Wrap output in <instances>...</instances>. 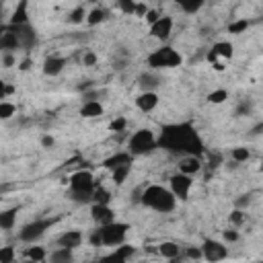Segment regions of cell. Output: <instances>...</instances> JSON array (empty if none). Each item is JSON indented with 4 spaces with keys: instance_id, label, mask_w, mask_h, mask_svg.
<instances>
[{
    "instance_id": "f5cc1de1",
    "label": "cell",
    "mask_w": 263,
    "mask_h": 263,
    "mask_svg": "<svg viewBox=\"0 0 263 263\" xmlns=\"http://www.w3.org/2000/svg\"><path fill=\"white\" fill-rule=\"evenodd\" d=\"M41 144H44L46 148H49V146H54V138H51V136H44V138H41Z\"/></svg>"
},
{
    "instance_id": "f907efd6",
    "label": "cell",
    "mask_w": 263,
    "mask_h": 263,
    "mask_svg": "<svg viewBox=\"0 0 263 263\" xmlns=\"http://www.w3.org/2000/svg\"><path fill=\"white\" fill-rule=\"evenodd\" d=\"M13 93H15V87H13V85H6V82H2V95H0V97L6 99L8 95H13Z\"/></svg>"
},
{
    "instance_id": "d6986e66",
    "label": "cell",
    "mask_w": 263,
    "mask_h": 263,
    "mask_svg": "<svg viewBox=\"0 0 263 263\" xmlns=\"http://www.w3.org/2000/svg\"><path fill=\"white\" fill-rule=\"evenodd\" d=\"M0 48H2L4 51H13V49L21 48V41H19L17 33H13L10 29L4 27V33H2V37H0Z\"/></svg>"
},
{
    "instance_id": "681fc988",
    "label": "cell",
    "mask_w": 263,
    "mask_h": 263,
    "mask_svg": "<svg viewBox=\"0 0 263 263\" xmlns=\"http://www.w3.org/2000/svg\"><path fill=\"white\" fill-rule=\"evenodd\" d=\"M146 13H148V8H146V4L144 2H138L136 4V17H146Z\"/></svg>"
},
{
    "instance_id": "8fae6325",
    "label": "cell",
    "mask_w": 263,
    "mask_h": 263,
    "mask_svg": "<svg viewBox=\"0 0 263 263\" xmlns=\"http://www.w3.org/2000/svg\"><path fill=\"white\" fill-rule=\"evenodd\" d=\"M202 249H204V257L208 261H220V259H226V255H228L226 247L222 243H218V240H214V239H206Z\"/></svg>"
},
{
    "instance_id": "484cf974",
    "label": "cell",
    "mask_w": 263,
    "mask_h": 263,
    "mask_svg": "<svg viewBox=\"0 0 263 263\" xmlns=\"http://www.w3.org/2000/svg\"><path fill=\"white\" fill-rule=\"evenodd\" d=\"M105 19H107V10H105V8H93L91 13H89V17H87V23L91 27H95V25L103 23Z\"/></svg>"
},
{
    "instance_id": "2e32d148",
    "label": "cell",
    "mask_w": 263,
    "mask_h": 263,
    "mask_svg": "<svg viewBox=\"0 0 263 263\" xmlns=\"http://www.w3.org/2000/svg\"><path fill=\"white\" fill-rule=\"evenodd\" d=\"M64 66H66V60L64 58H60V56H49V58H46V62H44V74H48V76H58L62 70H64Z\"/></svg>"
},
{
    "instance_id": "ab89813d",
    "label": "cell",
    "mask_w": 263,
    "mask_h": 263,
    "mask_svg": "<svg viewBox=\"0 0 263 263\" xmlns=\"http://www.w3.org/2000/svg\"><path fill=\"white\" fill-rule=\"evenodd\" d=\"M125 125H128V120H125V118H118V120H113V121H111L109 128H111L113 132H123V130H125Z\"/></svg>"
},
{
    "instance_id": "d6a6232c",
    "label": "cell",
    "mask_w": 263,
    "mask_h": 263,
    "mask_svg": "<svg viewBox=\"0 0 263 263\" xmlns=\"http://www.w3.org/2000/svg\"><path fill=\"white\" fill-rule=\"evenodd\" d=\"M228 99V93L224 89H218V91H212L208 95V101L212 103V105H220V103H224Z\"/></svg>"
},
{
    "instance_id": "8d00e7d4",
    "label": "cell",
    "mask_w": 263,
    "mask_h": 263,
    "mask_svg": "<svg viewBox=\"0 0 263 263\" xmlns=\"http://www.w3.org/2000/svg\"><path fill=\"white\" fill-rule=\"evenodd\" d=\"M249 156H251V152L247 148H243V146H237V148H233V161H237V163L249 161Z\"/></svg>"
},
{
    "instance_id": "e575fe53",
    "label": "cell",
    "mask_w": 263,
    "mask_h": 263,
    "mask_svg": "<svg viewBox=\"0 0 263 263\" xmlns=\"http://www.w3.org/2000/svg\"><path fill=\"white\" fill-rule=\"evenodd\" d=\"M136 0H118V6L123 15H136Z\"/></svg>"
},
{
    "instance_id": "ffe728a7",
    "label": "cell",
    "mask_w": 263,
    "mask_h": 263,
    "mask_svg": "<svg viewBox=\"0 0 263 263\" xmlns=\"http://www.w3.org/2000/svg\"><path fill=\"white\" fill-rule=\"evenodd\" d=\"M132 255H134V247H130V245H120L115 253H111V255H107V257H103V261H115V263H123V261H128Z\"/></svg>"
},
{
    "instance_id": "b9f144b4",
    "label": "cell",
    "mask_w": 263,
    "mask_h": 263,
    "mask_svg": "<svg viewBox=\"0 0 263 263\" xmlns=\"http://www.w3.org/2000/svg\"><path fill=\"white\" fill-rule=\"evenodd\" d=\"M230 222H233V224H243V222H245V214H243V210L237 208L235 212L230 214Z\"/></svg>"
},
{
    "instance_id": "bcb514c9",
    "label": "cell",
    "mask_w": 263,
    "mask_h": 263,
    "mask_svg": "<svg viewBox=\"0 0 263 263\" xmlns=\"http://www.w3.org/2000/svg\"><path fill=\"white\" fill-rule=\"evenodd\" d=\"M222 163V154L220 152H216V154H210V167H212V169H216V167Z\"/></svg>"
},
{
    "instance_id": "277c9868",
    "label": "cell",
    "mask_w": 263,
    "mask_h": 263,
    "mask_svg": "<svg viewBox=\"0 0 263 263\" xmlns=\"http://www.w3.org/2000/svg\"><path fill=\"white\" fill-rule=\"evenodd\" d=\"M181 54L179 51H175L173 48H161L152 51V54L148 56V66L152 70H163V68H177L181 66Z\"/></svg>"
},
{
    "instance_id": "7402d4cb",
    "label": "cell",
    "mask_w": 263,
    "mask_h": 263,
    "mask_svg": "<svg viewBox=\"0 0 263 263\" xmlns=\"http://www.w3.org/2000/svg\"><path fill=\"white\" fill-rule=\"evenodd\" d=\"M27 6H29L27 0H21V2L17 4V8H15L13 17H10V23H13V25H27V21H29Z\"/></svg>"
},
{
    "instance_id": "9c48e42d",
    "label": "cell",
    "mask_w": 263,
    "mask_h": 263,
    "mask_svg": "<svg viewBox=\"0 0 263 263\" xmlns=\"http://www.w3.org/2000/svg\"><path fill=\"white\" fill-rule=\"evenodd\" d=\"M191 185H193V179H191V175H187V173L179 171L177 175L171 177V191L175 193L177 199H187L189 191H191Z\"/></svg>"
},
{
    "instance_id": "11a10c76",
    "label": "cell",
    "mask_w": 263,
    "mask_h": 263,
    "mask_svg": "<svg viewBox=\"0 0 263 263\" xmlns=\"http://www.w3.org/2000/svg\"><path fill=\"white\" fill-rule=\"evenodd\" d=\"M82 99H85V101H95V99H97V93H85V95H82Z\"/></svg>"
},
{
    "instance_id": "74e56055",
    "label": "cell",
    "mask_w": 263,
    "mask_h": 263,
    "mask_svg": "<svg viewBox=\"0 0 263 263\" xmlns=\"http://www.w3.org/2000/svg\"><path fill=\"white\" fill-rule=\"evenodd\" d=\"M0 261L2 263H13L15 261V249L13 247H2L0 249Z\"/></svg>"
},
{
    "instance_id": "5bb4252c",
    "label": "cell",
    "mask_w": 263,
    "mask_h": 263,
    "mask_svg": "<svg viewBox=\"0 0 263 263\" xmlns=\"http://www.w3.org/2000/svg\"><path fill=\"white\" fill-rule=\"evenodd\" d=\"M136 105H138V109L144 111V113H148L152 111L156 105H159V95H156L154 91H144L138 99H136Z\"/></svg>"
},
{
    "instance_id": "83f0119b",
    "label": "cell",
    "mask_w": 263,
    "mask_h": 263,
    "mask_svg": "<svg viewBox=\"0 0 263 263\" xmlns=\"http://www.w3.org/2000/svg\"><path fill=\"white\" fill-rule=\"evenodd\" d=\"M93 202L95 204H109L111 202V193L105 187L97 185V187H95V191H93Z\"/></svg>"
},
{
    "instance_id": "7c38bea8",
    "label": "cell",
    "mask_w": 263,
    "mask_h": 263,
    "mask_svg": "<svg viewBox=\"0 0 263 263\" xmlns=\"http://www.w3.org/2000/svg\"><path fill=\"white\" fill-rule=\"evenodd\" d=\"M91 216H93L95 222H97V226H105V224H109L115 220V214L109 208V204H93Z\"/></svg>"
},
{
    "instance_id": "4fadbf2b",
    "label": "cell",
    "mask_w": 263,
    "mask_h": 263,
    "mask_svg": "<svg viewBox=\"0 0 263 263\" xmlns=\"http://www.w3.org/2000/svg\"><path fill=\"white\" fill-rule=\"evenodd\" d=\"M171 31H173V19L171 17H161L156 23L150 25V35L154 39H167L171 35Z\"/></svg>"
},
{
    "instance_id": "44dd1931",
    "label": "cell",
    "mask_w": 263,
    "mask_h": 263,
    "mask_svg": "<svg viewBox=\"0 0 263 263\" xmlns=\"http://www.w3.org/2000/svg\"><path fill=\"white\" fill-rule=\"evenodd\" d=\"M80 115L82 118H99V115H103V105L99 101H85V105L80 107Z\"/></svg>"
},
{
    "instance_id": "603a6c76",
    "label": "cell",
    "mask_w": 263,
    "mask_h": 263,
    "mask_svg": "<svg viewBox=\"0 0 263 263\" xmlns=\"http://www.w3.org/2000/svg\"><path fill=\"white\" fill-rule=\"evenodd\" d=\"M159 253L167 259H179V255H181V247L171 243V240H165V243L159 245Z\"/></svg>"
},
{
    "instance_id": "9f6ffc18",
    "label": "cell",
    "mask_w": 263,
    "mask_h": 263,
    "mask_svg": "<svg viewBox=\"0 0 263 263\" xmlns=\"http://www.w3.org/2000/svg\"><path fill=\"white\" fill-rule=\"evenodd\" d=\"M259 171H261V173H263V159H261V167H259Z\"/></svg>"
},
{
    "instance_id": "8992f818",
    "label": "cell",
    "mask_w": 263,
    "mask_h": 263,
    "mask_svg": "<svg viewBox=\"0 0 263 263\" xmlns=\"http://www.w3.org/2000/svg\"><path fill=\"white\" fill-rule=\"evenodd\" d=\"M101 230V235H103V245H107V247H120L123 245V240L125 237H128V230H130V224H125V222H109V224H105V226H99Z\"/></svg>"
},
{
    "instance_id": "f6af8a7d",
    "label": "cell",
    "mask_w": 263,
    "mask_h": 263,
    "mask_svg": "<svg viewBox=\"0 0 263 263\" xmlns=\"http://www.w3.org/2000/svg\"><path fill=\"white\" fill-rule=\"evenodd\" d=\"M82 64H85V66H95V64H97V56H95L93 51H87L85 58H82Z\"/></svg>"
},
{
    "instance_id": "f1b7e54d",
    "label": "cell",
    "mask_w": 263,
    "mask_h": 263,
    "mask_svg": "<svg viewBox=\"0 0 263 263\" xmlns=\"http://www.w3.org/2000/svg\"><path fill=\"white\" fill-rule=\"evenodd\" d=\"M130 171H132V165H123V167H118L115 171H111L113 173V181L118 183V185H121L125 179H128V175H130Z\"/></svg>"
},
{
    "instance_id": "60d3db41",
    "label": "cell",
    "mask_w": 263,
    "mask_h": 263,
    "mask_svg": "<svg viewBox=\"0 0 263 263\" xmlns=\"http://www.w3.org/2000/svg\"><path fill=\"white\" fill-rule=\"evenodd\" d=\"M251 111V101H247V99H243V101H240L239 103V107H237V118H240V115H247Z\"/></svg>"
},
{
    "instance_id": "52a82bcc",
    "label": "cell",
    "mask_w": 263,
    "mask_h": 263,
    "mask_svg": "<svg viewBox=\"0 0 263 263\" xmlns=\"http://www.w3.org/2000/svg\"><path fill=\"white\" fill-rule=\"evenodd\" d=\"M235 54V48L233 44H228V41H218V44H214V48L208 51V62L210 64H214L216 70H224V64H220V58L224 60H230Z\"/></svg>"
},
{
    "instance_id": "db71d44e",
    "label": "cell",
    "mask_w": 263,
    "mask_h": 263,
    "mask_svg": "<svg viewBox=\"0 0 263 263\" xmlns=\"http://www.w3.org/2000/svg\"><path fill=\"white\" fill-rule=\"evenodd\" d=\"M19 68L23 70V72H25V70H29V68H31V58H25V60L19 64Z\"/></svg>"
},
{
    "instance_id": "5b68a950",
    "label": "cell",
    "mask_w": 263,
    "mask_h": 263,
    "mask_svg": "<svg viewBox=\"0 0 263 263\" xmlns=\"http://www.w3.org/2000/svg\"><path fill=\"white\" fill-rule=\"evenodd\" d=\"M156 146H159V140L154 138V134L150 130H138L128 142V148H130L128 152H132L134 156H144L152 152Z\"/></svg>"
},
{
    "instance_id": "e0dca14e",
    "label": "cell",
    "mask_w": 263,
    "mask_h": 263,
    "mask_svg": "<svg viewBox=\"0 0 263 263\" xmlns=\"http://www.w3.org/2000/svg\"><path fill=\"white\" fill-rule=\"evenodd\" d=\"M80 243H82V235L78 233V230H66V233L60 235V239H58V245L60 247L76 249V247H80Z\"/></svg>"
},
{
    "instance_id": "d4e9b609",
    "label": "cell",
    "mask_w": 263,
    "mask_h": 263,
    "mask_svg": "<svg viewBox=\"0 0 263 263\" xmlns=\"http://www.w3.org/2000/svg\"><path fill=\"white\" fill-rule=\"evenodd\" d=\"M175 2H177L179 6H181V8L185 10V13L193 15V13H197V10L206 4V0H175Z\"/></svg>"
},
{
    "instance_id": "d590c367",
    "label": "cell",
    "mask_w": 263,
    "mask_h": 263,
    "mask_svg": "<svg viewBox=\"0 0 263 263\" xmlns=\"http://www.w3.org/2000/svg\"><path fill=\"white\" fill-rule=\"evenodd\" d=\"M27 259H31V261H46L44 247H31V249H27Z\"/></svg>"
},
{
    "instance_id": "f546056e",
    "label": "cell",
    "mask_w": 263,
    "mask_h": 263,
    "mask_svg": "<svg viewBox=\"0 0 263 263\" xmlns=\"http://www.w3.org/2000/svg\"><path fill=\"white\" fill-rule=\"evenodd\" d=\"M87 17H89V13L85 10V6H76V8L70 13V19H68V21H70L72 25H80L82 21H87Z\"/></svg>"
},
{
    "instance_id": "c3c4849f",
    "label": "cell",
    "mask_w": 263,
    "mask_h": 263,
    "mask_svg": "<svg viewBox=\"0 0 263 263\" xmlns=\"http://www.w3.org/2000/svg\"><path fill=\"white\" fill-rule=\"evenodd\" d=\"M224 240L235 243V240H239V233H237V230H224Z\"/></svg>"
},
{
    "instance_id": "4316f807",
    "label": "cell",
    "mask_w": 263,
    "mask_h": 263,
    "mask_svg": "<svg viewBox=\"0 0 263 263\" xmlns=\"http://www.w3.org/2000/svg\"><path fill=\"white\" fill-rule=\"evenodd\" d=\"M49 261H54V263L72 261V249H70V247H60L56 253H51V255H49Z\"/></svg>"
},
{
    "instance_id": "cb8c5ba5",
    "label": "cell",
    "mask_w": 263,
    "mask_h": 263,
    "mask_svg": "<svg viewBox=\"0 0 263 263\" xmlns=\"http://www.w3.org/2000/svg\"><path fill=\"white\" fill-rule=\"evenodd\" d=\"M17 224V208L6 210V212L0 214V228L2 230H10Z\"/></svg>"
},
{
    "instance_id": "9a60e30c",
    "label": "cell",
    "mask_w": 263,
    "mask_h": 263,
    "mask_svg": "<svg viewBox=\"0 0 263 263\" xmlns=\"http://www.w3.org/2000/svg\"><path fill=\"white\" fill-rule=\"evenodd\" d=\"M132 159H134L132 152H118V154L109 156V159H105V161H103V167H105V169H109V171H115L118 167L132 165Z\"/></svg>"
},
{
    "instance_id": "f35d334b",
    "label": "cell",
    "mask_w": 263,
    "mask_h": 263,
    "mask_svg": "<svg viewBox=\"0 0 263 263\" xmlns=\"http://www.w3.org/2000/svg\"><path fill=\"white\" fill-rule=\"evenodd\" d=\"M185 255L189 259H202L204 257V249L202 247H187L185 249Z\"/></svg>"
},
{
    "instance_id": "30bf717a",
    "label": "cell",
    "mask_w": 263,
    "mask_h": 263,
    "mask_svg": "<svg viewBox=\"0 0 263 263\" xmlns=\"http://www.w3.org/2000/svg\"><path fill=\"white\" fill-rule=\"evenodd\" d=\"M6 29H10L13 33H17V37H19V41H21V48H25V49H29V48H33L35 46V39H37V35H35V29L31 27L29 23L27 25H6Z\"/></svg>"
},
{
    "instance_id": "3957f363",
    "label": "cell",
    "mask_w": 263,
    "mask_h": 263,
    "mask_svg": "<svg viewBox=\"0 0 263 263\" xmlns=\"http://www.w3.org/2000/svg\"><path fill=\"white\" fill-rule=\"evenodd\" d=\"M95 187H97V181L91 171H76L70 177V189L76 202H91Z\"/></svg>"
},
{
    "instance_id": "ee69618b",
    "label": "cell",
    "mask_w": 263,
    "mask_h": 263,
    "mask_svg": "<svg viewBox=\"0 0 263 263\" xmlns=\"http://www.w3.org/2000/svg\"><path fill=\"white\" fill-rule=\"evenodd\" d=\"M91 245L93 247H101L103 245V235H101V230H93V235H91Z\"/></svg>"
},
{
    "instance_id": "816d5d0a",
    "label": "cell",
    "mask_w": 263,
    "mask_h": 263,
    "mask_svg": "<svg viewBox=\"0 0 263 263\" xmlns=\"http://www.w3.org/2000/svg\"><path fill=\"white\" fill-rule=\"evenodd\" d=\"M249 195H240V199H237V208H245V206H249Z\"/></svg>"
},
{
    "instance_id": "7bdbcfd3",
    "label": "cell",
    "mask_w": 263,
    "mask_h": 263,
    "mask_svg": "<svg viewBox=\"0 0 263 263\" xmlns=\"http://www.w3.org/2000/svg\"><path fill=\"white\" fill-rule=\"evenodd\" d=\"M15 64H17V58L10 54V51H4V54H2V66L4 68H13Z\"/></svg>"
},
{
    "instance_id": "7a4b0ae2",
    "label": "cell",
    "mask_w": 263,
    "mask_h": 263,
    "mask_svg": "<svg viewBox=\"0 0 263 263\" xmlns=\"http://www.w3.org/2000/svg\"><path fill=\"white\" fill-rule=\"evenodd\" d=\"M140 202L146 208L154 210V212L169 214V212H173L175 206H177V197H175V193L171 191V189H167L163 185H148L142 191Z\"/></svg>"
},
{
    "instance_id": "1f68e13d",
    "label": "cell",
    "mask_w": 263,
    "mask_h": 263,
    "mask_svg": "<svg viewBox=\"0 0 263 263\" xmlns=\"http://www.w3.org/2000/svg\"><path fill=\"white\" fill-rule=\"evenodd\" d=\"M156 85H159V78H156L154 74H148V72H144V74L140 76V87L144 91H152Z\"/></svg>"
},
{
    "instance_id": "6da1fadb",
    "label": "cell",
    "mask_w": 263,
    "mask_h": 263,
    "mask_svg": "<svg viewBox=\"0 0 263 263\" xmlns=\"http://www.w3.org/2000/svg\"><path fill=\"white\" fill-rule=\"evenodd\" d=\"M159 146H163L165 150H169L171 154H193L199 156L204 152V142L197 136L195 128L191 123H171L165 125L159 138Z\"/></svg>"
},
{
    "instance_id": "ba28073f",
    "label": "cell",
    "mask_w": 263,
    "mask_h": 263,
    "mask_svg": "<svg viewBox=\"0 0 263 263\" xmlns=\"http://www.w3.org/2000/svg\"><path fill=\"white\" fill-rule=\"evenodd\" d=\"M54 224V220H35V222H29L23 230H21V240L25 243H35L37 239L46 235V230Z\"/></svg>"
},
{
    "instance_id": "ac0fdd59",
    "label": "cell",
    "mask_w": 263,
    "mask_h": 263,
    "mask_svg": "<svg viewBox=\"0 0 263 263\" xmlns=\"http://www.w3.org/2000/svg\"><path fill=\"white\" fill-rule=\"evenodd\" d=\"M199 169H202L199 156H193V154L185 156V159H181V163H179V171H181V173H187V175H195Z\"/></svg>"
},
{
    "instance_id": "4dcf8cb0",
    "label": "cell",
    "mask_w": 263,
    "mask_h": 263,
    "mask_svg": "<svg viewBox=\"0 0 263 263\" xmlns=\"http://www.w3.org/2000/svg\"><path fill=\"white\" fill-rule=\"evenodd\" d=\"M249 21L247 19H239V21H233V23L228 25V33H233V35H239V33H243V31L249 29Z\"/></svg>"
},
{
    "instance_id": "836d02e7",
    "label": "cell",
    "mask_w": 263,
    "mask_h": 263,
    "mask_svg": "<svg viewBox=\"0 0 263 263\" xmlns=\"http://www.w3.org/2000/svg\"><path fill=\"white\" fill-rule=\"evenodd\" d=\"M15 113H17V107L13 103H8V101L0 103V120H8V118H13Z\"/></svg>"
},
{
    "instance_id": "7dc6e473",
    "label": "cell",
    "mask_w": 263,
    "mask_h": 263,
    "mask_svg": "<svg viewBox=\"0 0 263 263\" xmlns=\"http://www.w3.org/2000/svg\"><path fill=\"white\" fill-rule=\"evenodd\" d=\"M146 21H148V23L152 25V23H156V21L161 19V15H159V10H148V13H146V17H144Z\"/></svg>"
}]
</instances>
